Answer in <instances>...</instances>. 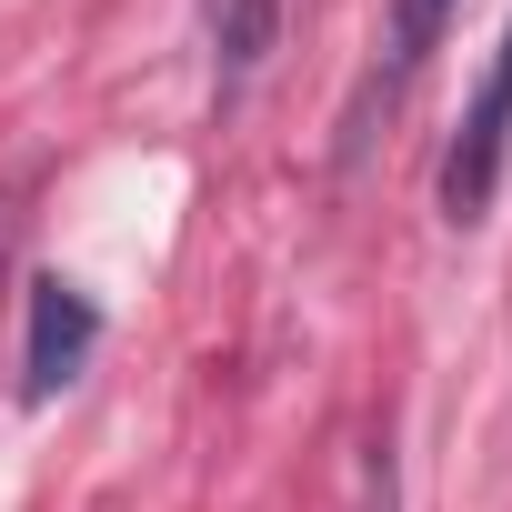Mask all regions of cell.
<instances>
[{"label": "cell", "instance_id": "cell-1", "mask_svg": "<svg viewBox=\"0 0 512 512\" xmlns=\"http://www.w3.org/2000/svg\"><path fill=\"white\" fill-rule=\"evenodd\" d=\"M502 151H512V31H502V51H492V71H482V91H472V111L442 151V211L452 221H482V201L502 181Z\"/></svg>", "mask_w": 512, "mask_h": 512}, {"label": "cell", "instance_id": "cell-3", "mask_svg": "<svg viewBox=\"0 0 512 512\" xmlns=\"http://www.w3.org/2000/svg\"><path fill=\"white\" fill-rule=\"evenodd\" d=\"M201 21H211V61L241 81V71H262V51L282 31V0H201Z\"/></svg>", "mask_w": 512, "mask_h": 512}, {"label": "cell", "instance_id": "cell-2", "mask_svg": "<svg viewBox=\"0 0 512 512\" xmlns=\"http://www.w3.org/2000/svg\"><path fill=\"white\" fill-rule=\"evenodd\" d=\"M91 342H101V312H91L71 282H31V372H21V392H31V402L71 392L81 362H91Z\"/></svg>", "mask_w": 512, "mask_h": 512}, {"label": "cell", "instance_id": "cell-4", "mask_svg": "<svg viewBox=\"0 0 512 512\" xmlns=\"http://www.w3.org/2000/svg\"><path fill=\"white\" fill-rule=\"evenodd\" d=\"M442 21H452V0H392V61L412 71V61L442 41Z\"/></svg>", "mask_w": 512, "mask_h": 512}]
</instances>
